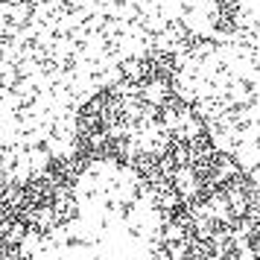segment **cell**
Masks as SVG:
<instances>
[{
  "instance_id": "1",
  "label": "cell",
  "mask_w": 260,
  "mask_h": 260,
  "mask_svg": "<svg viewBox=\"0 0 260 260\" xmlns=\"http://www.w3.org/2000/svg\"><path fill=\"white\" fill-rule=\"evenodd\" d=\"M161 208L132 167L96 161L73 178L12 260H155Z\"/></svg>"
},
{
  "instance_id": "2",
  "label": "cell",
  "mask_w": 260,
  "mask_h": 260,
  "mask_svg": "<svg viewBox=\"0 0 260 260\" xmlns=\"http://www.w3.org/2000/svg\"><path fill=\"white\" fill-rule=\"evenodd\" d=\"M176 85L213 143L260 173V32L199 41L178 61Z\"/></svg>"
}]
</instances>
